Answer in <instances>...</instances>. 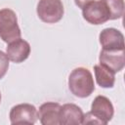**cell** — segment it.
Segmentation results:
<instances>
[{
	"label": "cell",
	"mask_w": 125,
	"mask_h": 125,
	"mask_svg": "<svg viewBox=\"0 0 125 125\" xmlns=\"http://www.w3.org/2000/svg\"><path fill=\"white\" fill-rule=\"evenodd\" d=\"M21 32L18 24V18L16 13L8 8L0 10V38L10 43L16 39L21 38Z\"/></svg>",
	"instance_id": "3957f363"
},
{
	"label": "cell",
	"mask_w": 125,
	"mask_h": 125,
	"mask_svg": "<svg viewBox=\"0 0 125 125\" xmlns=\"http://www.w3.org/2000/svg\"><path fill=\"white\" fill-rule=\"evenodd\" d=\"M84 113L80 106L74 104H64L60 109V125L83 124Z\"/></svg>",
	"instance_id": "30bf717a"
},
{
	"label": "cell",
	"mask_w": 125,
	"mask_h": 125,
	"mask_svg": "<svg viewBox=\"0 0 125 125\" xmlns=\"http://www.w3.org/2000/svg\"><path fill=\"white\" fill-rule=\"evenodd\" d=\"M9 58L7 54L0 50V79L5 76L9 68Z\"/></svg>",
	"instance_id": "5bb4252c"
},
{
	"label": "cell",
	"mask_w": 125,
	"mask_h": 125,
	"mask_svg": "<svg viewBox=\"0 0 125 125\" xmlns=\"http://www.w3.org/2000/svg\"><path fill=\"white\" fill-rule=\"evenodd\" d=\"M6 54L10 61L16 63L24 62L30 55V45L27 41L19 38L10 43L6 48Z\"/></svg>",
	"instance_id": "9c48e42d"
},
{
	"label": "cell",
	"mask_w": 125,
	"mask_h": 125,
	"mask_svg": "<svg viewBox=\"0 0 125 125\" xmlns=\"http://www.w3.org/2000/svg\"><path fill=\"white\" fill-rule=\"evenodd\" d=\"M10 121L12 124H34L38 119V111L33 104H20L14 105L10 110Z\"/></svg>",
	"instance_id": "8992f818"
},
{
	"label": "cell",
	"mask_w": 125,
	"mask_h": 125,
	"mask_svg": "<svg viewBox=\"0 0 125 125\" xmlns=\"http://www.w3.org/2000/svg\"><path fill=\"white\" fill-rule=\"evenodd\" d=\"M95 77L99 86L102 88H112L115 82V73L109 68L104 66L103 64L94 65Z\"/></svg>",
	"instance_id": "7c38bea8"
},
{
	"label": "cell",
	"mask_w": 125,
	"mask_h": 125,
	"mask_svg": "<svg viewBox=\"0 0 125 125\" xmlns=\"http://www.w3.org/2000/svg\"><path fill=\"white\" fill-rule=\"evenodd\" d=\"M68 88L78 98H87L95 91L94 78L91 71L85 67L74 68L68 77Z\"/></svg>",
	"instance_id": "6da1fadb"
},
{
	"label": "cell",
	"mask_w": 125,
	"mask_h": 125,
	"mask_svg": "<svg viewBox=\"0 0 125 125\" xmlns=\"http://www.w3.org/2000/svg\"><path fill=\"white\" fill-rule=\"evenodd\" d=\"M61 104L55 102H47L40 105L38 119L42 125H60Z\"/></svg>",
	"instance_id": "8fae6325"
},
{
	"label": "cell",
	"mask_w": 125,
	"mask_h": 125,
	"mask_svg": "<svg viewBox=\"0 0 125 125\" xmlns=\"http://www.w3.org/2000/svg\"><path fill=\"white\" fill-rule=\"evenodd\" d=\"M0 103H1V93H0Z\"/></svg>",
	"instance_id": "2e32d148"
},
{
	"label": "cell",
	"mask_w": 125,
	"mask_h": 125,
	"mask_svg": "<svg viewBox=\"0 0 125 125\" xmlns=\"http://www.w3.org/2000/svg\"><path fill=\"white\" fill-rule=\"evenodd\" d=\"M100 43L104 50L125 49L124 36L122 32L113 27H107L101 31L99 35Z\"/></svg>",
	"instance_id": "ba28073f"
},
{
	"label": "cell",
	"mask_w": 125,
	"mask_h": 125,
	"mask_svg": "<svg viewBox=\"0 0 125 125\" xmlns=\"http://www.w3.org/2000/svg\"><path fill=\"white\" fill-rule=\"evenodd\" d=\"M36 12L42 21L56 23L62 19L64 9L61 0H39Z\"/></svg>",
	"instance_id": "277c9868"
},
{
	"label": "cell",
	"mask_w": 125,
	"mask_h": 125,
	"mask_svg": "<svg viewBox=\"0 0 125 125\" xmlns=\"http://www.w3.org/2000/svg\"><path fill=\"white\" fill-rule=\"evenodd\" d=\"M100 64L109 68L114 73L119 72L125 65V49H102L99 57Z\"/></svg>",
	"instance_id": "52a82bcc"
},
{
	"label": "cell",
	"mask_w": 125,
	"mask_h": 125,
	"mask_svg": "<svg viewBox=\"0 0 125 125\" xmlns=\"http://www.w3.org/2000/svg\"><path fill=\"white\" fill-rule=\"evenodd\" d=\"M114 108L108 98L97 96L91 104V110L84 114L83 124H102L106 125L113 117Z\"/></svg>",
	"instance_id": "7a4b0ae2"
},
{
	"label": "cell",
	"mask_w": 125,
	"mask_h": 125,
	"mask_svg": "<svg viewBox=\"0 0 125 125\" xmlns=\"http://www.w3.org/2000/svg\"><path fill=\"white\" fill-rule=\"evenodd\" d=\"M82 16L91 24H103L109 21V11L103 0H93L82 8Z\"/></svg>",
	"instance_id": "5b68a950"
},
{
	"label": "cell",
	"mask_w": 125,
	"mask_h": 125,
	"mask_svg": "<svg viewBox=\"0 0 125 125\" xmlns=\"http://www.w3.org/2000/svg\"><path fill=\"white\" fill-rule=\"evenodd\" d=\"M91 1H93V0H74V2H75V5L78 7V8H83L85 5H87L88 3H90Z\"/></svg>",
	"instance_id": "9a60e30c"
},
{
	"label": "cell",
	"mask_w": 125,
	"mask_h": 125,
	"mask_svg": "<svg viewBox=\"0 0 125 125\" xmlns=\"http://www.w3.org/2000/svg\"><path fill=\"white\" fill-rule=\"evenodd\" d=\"M110 14L109 20H117L123 16L124 0H103Z\"/></svg>",
	"instance_id": "4fadbf2b"
}]
</instances>
